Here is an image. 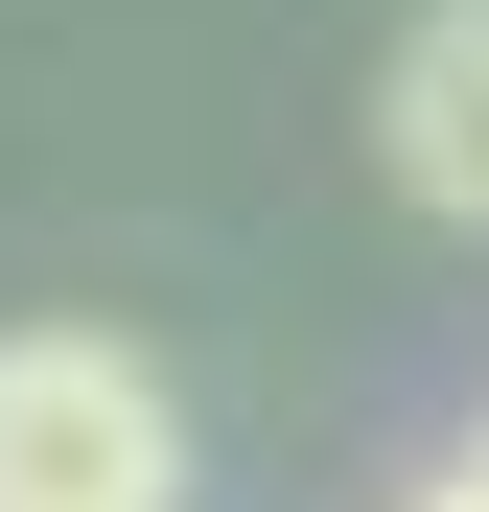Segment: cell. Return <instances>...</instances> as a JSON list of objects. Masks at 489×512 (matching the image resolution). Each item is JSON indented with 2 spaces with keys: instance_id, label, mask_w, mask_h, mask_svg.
Wrapping results in <instances>:
<instances>
[{
  "instance_id": "obj_4",
  "label": "cell",
  "mask_w": 489,
  "mask_h": 512,
  "mask_svg": "<svg viewBox=\"0 0 489 512\" xmlns=\"http://www.w3.org/2000/svg\"><path fill=\"white\" fill-rule=\"evenodd\" d=\"M420 512H466V489H420Z\"/></svg>"
},
{
  "instance_id": "obj_2",
  "label": "cell",
  "mask_w": 489,
  "mask_h": 512,
  "mask_svg": "<svg viewBox=\"0 0 489 512\" xmlns=\"http://www.w3.org/2000/svg\"><path fill=\"white\" fill-rule=\"evenodd\" d=\"M373 163H396L443 233H489V0H420V24H396V70H373Z\"/></svg>"
},
{
  "instance_id": "obj_3",
  "label": "cell",
  "mask_w": 489,
  "mask_h": 512,
  "mask_svg": "<svg viewBox=\"0 0 489 512\" xmlns=\"http://www.w3.org/2000/svg\"><path fill=\"white\" fill-rule=\"evenodd\" d=\"M443 489H466V512H489V443H466V466H443Z\"/></svg>"
},
{
  "instance_id": "obj_1",
  "label": "cell",
  "mask_w": 489,
  "mask_h": 512,
  "mask_svg": "<svg viewBox=\"0 0 489 512\" xmlns=\"http://www.w3.org/2000/svg\"><path fill=\"white\" fill-rule=\"evenodd\" d=\"M0 512H187V396L117 326H0Z\"/></svg>"
}]
</instances>
